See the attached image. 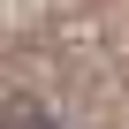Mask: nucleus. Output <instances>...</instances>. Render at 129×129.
<instances>
[{
    "mask_svg": "<svg viewBox=\"0 0 129 129\" xmlns=\"http://www.w3.org/2000/svg\"><path fill=\"white\" fill-rule=\"evenodd\" d=\"M8 121H15V129H53V121H46V114H30V106H15Z\"/></svg>",
    "mask_w": 129,
    "mask_h": 129,
    "instance_id": "f257e3e1",
    "label": "nucleus"
}]
</instances>
